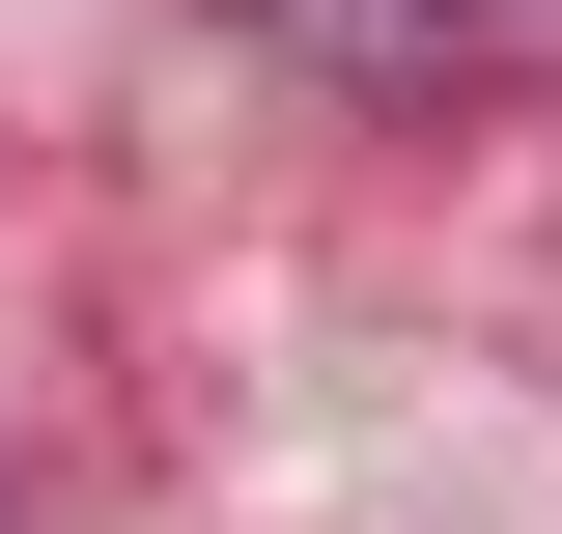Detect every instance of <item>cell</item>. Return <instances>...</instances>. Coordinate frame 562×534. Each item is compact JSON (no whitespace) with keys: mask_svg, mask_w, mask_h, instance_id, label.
Instances as JSON below:
<instances>
[]
</instances>
